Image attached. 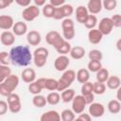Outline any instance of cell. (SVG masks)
Here are the masks:
<instances>
[{"mask_svg": "<svg viewBox=\"0 0 121 121\" xmlns=\"http://www.w3.org/2000/svg\"><path fill=\"white\" fill-rule=\"evenodd\" d=\"M10 62L16 66H27L33 60V54L26 45L13 46L9 51Z\"/></svg>", "mask_w": 121, "mask_h": 121, "instance_id": "1", "label": "cell"}, {"mask_svg": "<svg viewBox=\"0 0 121 121\" xmlns=\"http://www.w3.org/2000/svg\"><path fill=\"white\" fill-rule=\"evenodd\" d=\"M19 85V78L16 75L9 76L7 79L0 83V94L3 96H9Z\"/></svg>", "mask_w": 121, "mask_h": 121, "instance_id": "2", "label": "cell"}, {"mask_svg": "<svg viewBox=\"0 0 121 121\" xmlns=\"http://www.w3.org/2000/svg\"><path fill=\"white\" fill-rule=\"evenodd\" d=\"M76 78H77V74L74 70L68 69V70L64 71L62 76L60 77V78L58 80V82H59L58 91L63 92L64 90L68 89Z\"/></svg>", "mask_w": 121, "mask_h": 121, "instance_id": "3", "label": "cell"}, {"mask_svg": "<svg viewBox=\"0 0 121 121\" xmlns=\"http://www.w3.org/2000/svg\"><path fill=\"white\" fill-rule=\"evenodd\" d=\"M48 55H49V51L47 48H45L43 46H40V47L36 48L33 52L34 64L39 68L43 67L47 61Z\"/></svg>", "mask_w": 121, "mask_h": 121, "instance_id": "4", "label": "cell"}, {"mask_svg": "<svg viewBox=\"0 0 121 121\" xmlns=\"http://www.w3.org/2000/svg\"><path fill=\"white\" fill-rule=\"evenodd\" d=\"M45 41L49 45H52L55 49H57L58 47H60L61 45V43L65 41L64 38H62L60 36V34L58 31H49L46 35H45Z\"/></svg>", "mask_w": 121, "mask_h": 121, "instance_id": "5", "label": "cell"}, {"mask_svg": "<svg viewBox=\"0 0 121 121\" xmlns=\"http://www.w3.org/2000/svg\"><path fill=\"white\" fill-rule=\"evenodd\" d=\"M40 15V9L35 5H30L27 8H25V9L22 12V17L26 22H31L35 20Z\"/></svg>", "mask_w": 121, "mask_h": 121, "instance_id": "6", "label": "cell"}, {"mask_svg": "<svg viewBox=\"0 0 121 121\" xmlns=\"http://www.w3.org/2000/svg\"><path fill=\"white\" fill-rule=\"evenodd\" d=\"M87 103L85 100V97L82 95H78L74 97V99L72 100V110L75 113L80 114L83 112V111L85 110Z\"/></svg>", "mask_w": 121, "mask_h": 121, "instance_id": "7", "label": "cell"}, {"mask_svg": "<svg viewBox=\"0 0 121 121\" xmlns=\"http://www.w3.org/2000/svg\"><path fill=\"white\" fill-rule=\"evenodd\" d=\"M70 64V60L66 55H60L54 61V67L59 72H64L67 70Z\"/></svg>", "mask_w": 121, "mask_h": 121, "instance_id": "8", "label": "cell"}, {"mask_svg": "<svg viewBox=\"0 0 121 121\" xmlns=\"http://www.w3.org/2000/svg\"><path fill=\"white\" fill-rule=\"evenodd\" d=\"M112 28H113V25L111 18L109 17L102 18L98 23V30L103 34V36L109 35L112 31Z\"/></svg>", "mask_w": 121, "mask_h": 121, "instance_id": "9", "label": "cell"}, {"mask_svg": "<svg viewBox=\"0 0 121 121\" xmlns=\"http://www.w3.org/2000/svg\"><path fill=\"white\" fill-rule=\"evenodd\" d=\"M105 112V108L101 103L94 102L89 106V114L93 117H101Z\"/></svg>", "mask_w": 121, "mask_h": 121, "instance_id": "10", "label": "cell"}, {"mask_svg": "<svg viewBox=\"0 0 121 121\" xmlns=\"http://www.w3.org/2000/svg\"><path fill=\"white\" fill-rule=\"evenodd\" d=\"M26 41L30 45H33V46L39 45L42 42L41 33L38 32L37 30H30L26 34Z\"/></svg>", "mask_w": 121, "mask_h": 121, "instance_id": "11", "label": "cell"}, {"mask_svg": "<svg viewBox=\"0 0 121 121\" xmlns=\"http://www.w3.org/2000/svg\"><path fill=\"white\" fill-rule=\"evenodd\" d=\"M89 11L87 9V7H84V6H78L77 9H76V19L78 23L80 24H83L86 22L87 18L89 17Z\"/></svg>", "mask_w": 121, "mask_h": 121, "instance_id": "12", "label": "cell"}, {"mask_svg": "<svg viewBox=\"0 0 121 121\" xmlns=\"http://www.w3.org/2000/svg\"><path fill=\"white\" fill-rule=\"evenodd\" d=\"M21 78L26 83H32L36 81V72L32 68H25L21 73Z\"/></svg>", "mask_w": 121, "mask_h": 121, "instance_id": "13", "label": "cell"}, {"mask_svg": "<svg viewBox=\"0 0 121 121\" xmlns=\"http://www.w3.org/2000/svg\"><path fill=\"white\" fill-rule=\"evenodd\" d=\"M0 41L3 45H12L15 42V35L11 31H3L0 35Z\"/></svg>", "mask_w": 121, "mask_h": 121, "instance_id": "14", "label": "cell"}, {"mask_svg": "<svg viewBox=\"0 0 121 121\" xmlns=\"http://www.w3.org/2000/svg\"><path fill=\"white\" fill-rule=\"evenodd\" d=\"M103 6H102V2L100 0H90L87 3V9L89 11V13L95 15L97 14L101 11Z\"/></svg>", "mask_w": 121, "mask_h": 121, "instance_id": "15", "label": "cell"}, {"mask_svg": "<svg viewBox=\"0 0 121 121\" xmlns=\"http://www.w3.org/2000/svg\"><path fill=\"white\" fill-rule=\"evenodd\" d=\"M14 21L13 18L9 15H1L0 16V28L5 30V31H9V29L12 28L14 26Z\"/></svg>", "mask_w": 121, "mask_h": 121, "instance_id": "16", "label": "cell"}, {"mask_svg": "<svg viewBox=\"0 0 121 121\" xmlns=\"http://www.w3.org/2000/svg\"><path fill=\"white\" fill-rule=\"evenodd\" d=\"M103 38V34L98 30V28H94L89 30L88 32V40L93 44H97L101 42Z\"/></svg>", "mask_w": 121, "mask_h": 121, "instance_id": "17", "label": "cell"}, {"mask_svg": "<svg viewBox=\"0 0 121 121\" xmlns=\"http://www.w3.org/2000/svg\"><path fill=\"white\" fill-rule=\"evenodd\" d=\"M60 120H61L60 114L54 110L43 113L40 117V121H60Z\"/></svg>", "mask_w": 121, "mask_h": 121, "instance_id": "18", "label": "cell"}, {"mask_svg": "<svg viewBox=\"0 0 121 121\" xmlns=\"http://www.w3.org/2000/svg\"><path fill=\"white\" fill-rule=\"evenodd\" d=\"M12 32L14 33L15 36H23L27 32V26L25 22L18 21L14 24L12 27Z\"/></svg>", "mask_w": 121, "mask_h": 121, "instance_id": "19", "label": "cell"}, {"mask_svg": "<svg viewBox=\"0 0 121 121\" xmlns=\"http://www.w3.org/2000/svg\"><path fill=\"white\" fill-rule=\"evenodd\" d=\"M89 78H90V71L88 69L81 68L77 72V80L79 83L84 84L89 81Z\"/></svg>", "mask_w": 121, "mask_h": 121, "instance_id": "20", "label": "cell"}, {"mask_svg": "<svg viewBox=\"0 0 121 121\" xmlns=\"http://www.w3.org/2000/svg\"><path fill=\"white\" fill-rule=\"evenodd\" d=\"M69 54H70L72 59H74V60H80V59H82L85 56V49L82 46L77 45V46L72 47V49H71Z\"/></svg>", "mask_w": 121, "mask_h": 121, "instance_id": "21", "label": "cell"}, {"mask_svg": "<svg viewBox=\"0 0 121 121\" xmlns=\"http://www.w3.org/2000/svg\"><path fill=\"white\" fill-rule=\"evenodd\" d=\"M107 87L111 90H117L121 86V79L117 76H110L108 80L106 81Z\"/></svg>", "mask_w": 121, "mask_h": 121, "instance_id": "22", "label": "cell"}, {"mask_svg": "<svg viewBox=\"0 0 121 121\" xmlns=\"http://www.w3.org/2000/svg\"><path fill=\"white\" fill-rule=\"evenodd\" d=\"M108 111L111 113H118L121 111V102L117 99H112L108 103Z\"/></svg>", "mask_w": 121, "mask_h": 121, "instance_id": "23", "label": "cell"}, {"mask_svg": "<svg viewBox=\"0 0 121 121\" xmlns=\"http://www.w3.org/2000/svg\"><path fill=\"white\" fill-rule=\"evenodd\" d=\"M75 90L74 89H66L64 90L63 92H61V95H60V97H61V100L64 102V103H68V102H71L74 97H75Z\"/></svg>", "mask_w": 121, "mask_h": 121, "instance_id": "24", "label": "cell"}, {"mask_svg": "<svg viewBox=\"0 0 121 121\" xmlns=\"http://www.w3.org/2000/svg\"><path fill=\"white\" fill-rule=\"evenodd\" d=\"M55 11H56V8L54 6H52L50 3L45 4L43 7V10H42L43 16L46 18H54Z\"/></svg>", "mask_w": 121, "mask_h": 121, "instance_id": "25", "label": "cell"}, {"mask_svg": "<svg viewBox=\"0 0 121 121\" xmlns=\"http://www.w3.org/2000/svg\"><path fill=\"white\" fill-rule=\"evenodd\" d=\"M60 99H61L60 95L59 93H57V92H51V93H49V94L47 95V96H46V101H47V103H48L49 105H53V106L59 104V102H60Z\"/></svg>", "mask_w": 121, "mask_h": 121, "instance_id": "26", "label": "cell"}, {"mask_svg": "<svg viewBox=\"0 0 121 121\" xmlns=\"http://www.w3.org/2000/svg\"><path fill=\"white\" fill-rule=\"evenodd\" d=\"M32 103L35 107L37 108H43L46 105L47 101H46V97H44L42 95H36L33 96L32 98Z\"/></svg>", "mask_w": 121, "mask_h": 121, "instance_id": "27", "label": "cell"}, {"mask_svg": "<svg viewBox=\"0 0 121 121\" xmlns=\"http://www.w3.org/2000/svg\"><path fill=\"white\" fill-rule=\"evenodd\" d=\"M95 78H96V81L98 82H106L108 80V78H110V74H109V71L106 69V68H101L95 75Z\"/></svg>", "mask_w": 121, "mask_h": 121, "instance_id": "28", "label": "cell"}, {"mask_svg": "<svg viewBox=\"0 0 121 121\" xmlns=\"http://www.w3.org/2000/svg\"><path fill=\"white\" fill-rule=\"evenodd\" d=\"M11 75V69L8 65H0V83Z\"/></svg>", "mask_w": 121, "mask_h": 121, "instance_id": "29", "label": "cell"}, {"mask_svg": "<svg viewBox=\"0 0 121 121\" xmlns=\"http://www.w3.org/2000/svg\"><path fill=\"white\" fill-rule=\"evenodd\" d=\"M60 117H61V121H74L76 119L75 112H73V110L70 109L63 110L60 113Z\"/></svg>", "mask_w": 121, "mask_h": 121, "instance_id": "30", "label": "cell"}, {"mask_svg": "<svg viewBox=\"0 0 121 121\" xmlns=\"http://www.w3.org/2000/svg\"><path fill=\"white\" fill-rule=\"evenodd\" d=\"M71 49H72L71 44H70L67 41H64V42L61 43V45L56 49V51H57L60 55H66V54L70 53Z\"/></svg>", "mask_w": 121, "mask_h": 121, "instance_id": "31", "label": "cell"}, {"mask_svg": "<svg viewBox=\"0 0 121 121\" xmlns=\"http://www.w3.org/2000/svg\"><path fill=\"white\" fill-rule=\"evenodd\" d=\"M81 95H90V94H93L94 93V82H86L84 84H82L81 86Z\"/></svg>", "mask_w": 121, "mask_h": 121, "instance_id": "32", "label": "cell"}, {"mask_svg": "<svg viewBox=\"0 0 121 121\" xmlns=\"http://www.w3.org/2000/svg\"><path fill=\"white\" fill-rule=\"evenodd\" d=\"M87 68L90 72L97 73L102 68V64L100 61H97V60H90L87 64Z\"/></svg>", "mask_w": 121, "mask_h": 121, "instance_id": "33", "label": "cell"}, {"mask_svg": "<svg viewBox=\"0 0 121 121\" xmlns=\"http://www.w3.org/2000/svg\"><path fill=\"white\" fill-rule=\"evenodd\" d=\"M96 24H97V19H96L95 15L90 14V15H89V17L87 18L86 22L84 23V26H85V27H86V28H88V29H90V30H91V29H94V28L95 27Z\"/></svg>", "mask_w": 121, "mask_h": 121, "instance_id": "34", "label": "cell"}, {"mask_svg": "<svg viewBox=\"0 0 121 121\" xmlns=\"http://www.w3.org/2000/svg\"><path fill=\"white\" fill-rule=\"evenodd\" d=\"M89 59L91 60H97V61H100L103 58V55H102V52L98 49H92L90 50L89 52Z\"/></svg>", "mask_w": 121, "mask_h": 121, "instance_id": "35", "label": "cell"}, {"mask_svg": "<svg viewBox=\"0 0 121 121\" xmlns=\"http://www.w3.org/2000/svg\"><path fill=\"white\" fill-rule=\"evenodd\" d=\"M106 92V85L102 82L95 81L94 82V94L95 95H103Z\"/></svg>", "mask_w": 121, "mask_h": 121, "instance_id": "36", "label": "cell"}, {"mask_svg": "<svg viewBox=\"0 0 121 121\" xmlns=\"http://www.w3.org/2000/svg\"><path fill=\"white\" fill-rule=\"evenodd\" d=\"M58 86H59V82L57 79L55 78H47L46 79V85H45V89L49 90V91H58Z\"/></svg>", "mask_w": 121, "mask_h": 121, "instance_id": "37", "label": "cell"}, {"mask_svg": "<svg viewBox=\"0 0 121 121\" xmlns=\"http://www.w3.org/2000/svg\"><path fill=\"white\" fill-rule=\"evenodd\" d=\"M102 6L106 10L111 11V10H113L116 8L117 2H116V0H104L102 2Z\"/></svg>", "mask_w": 121, "mask_h": 121, "instance_id": "38", "label": "cell"}, {"mask_svg": "<svg viewBox=\"0 0 121 121\" xmlns=\"http://www.w3.org/2000/svg\"><path fill=\"white\" fill-rule=\"evenodd\" d=\"M28 91L32 95H40V93L42 92V88L38 85V83L36 81H34V82L28 84Z\"/></svg>", "mask_w": 121, "mask_h": 121, "instance_id": "39", "label": "cell"}, {"mask_svg": "<svg viewBox=\"0 0 121 121\" xmlns=\"http://www.w3.org/2000/svg\"><path fill=\"white\" fill-rule=\"evenodd\" d=\"M61 28L62 30H66V29H73L75 28V26H74V21L70 18H65L62 20V23H61Z\"/></svg>", "mask_w": 121, "mask_h": 121, "instance_id": "40", "label": "cell"}, {"mask_svg": "<svg viewBox=\"0 0 121 121\" xmlns=\"http://www.w3.org/2000/svg\"><path fill=\"white\" fill-rule=\"evenodd\" d=\"M0 62H1V65H9V63L10 62L9 53L6 51H2L0 53Z\"/></svg>", "mask_w": 121, "mask_h": 121, "instance_id": "41", "label": "cell"}, {"mask_svg": "<svg viewBox=\"0 0 121 121\" xmlns=\"http://www.w3.org/2000/svg\"><path fill=\"white\" fill-rule=\"evenodd\" d=\"M61 8L63 9V13H64L65 18H69V16H71L74 12V8L70 4H64L63 6H61Z\"/></svg>", "mask_w": 121, "mask_h": 121, "instance_id": "42", "label": "cell"}, {"mask_svg": "<svg viewBox=\"0 0 121 121\" xmlns=\"http://www.w3.org/2000/svg\"><path fill=\"white\" fill-rule=\"evenodd\" d=\"M21 109H22L21 101L9 104V110L12 113H17V112H19L21 111Z\"/></svg>", "mask_w": 121, "mask_h": 121, "instance_id": "43", "label": "cell"}, {"mask_svg": "<svg viewBox=\"0 0 121 121\" xmlns=\"http://www.w3.org/2000/svg\"><path fill=\"white\" fill-rule=\"evenodd\" d=\"M75 28L73 29H66V30H62V35H63V38L65 41H69V40H72L74 37H75Z\"/></svg>", "mask_w": 121, "mask_h": 121, "instance_id": "44", "label": "cell"}, {"mask_svg": "<svg viewBox=\"0 0 121 121\" xmlns=\"http://www.w3.org/2000/svg\"><path fill=\"white\" fill-rule=\"evenodd\" d=\"M111 20L112 22L113 27H120L121 26V15L120 14H113L111 17Z\"/></svg>", "mask_w": 121, "mask_h": 121, "instance_id": "45", "label": "cell"}, {"mask_svg": "<svg viewBox=\"0 0 121 121\" xmlns=\"http://www.w3.org/2000/svg\"><path fill=\"white\" fill-rule=\"evenodd\" d=\"M63 18H65V16H64L62 8H61V7L56 8V11H55L54 19H55V20H60V19H63Z\"/></svg>", "mask_w": 121, "mask_h": 121, "instance_id": "46", "label": "cell"}, {"mask_svg": "<svg viewBox=\"0 0 121 121\" xmlns=\"http://www.w3.org/2000/svg\"><path fill=\"white\" fill-rule=\"evenodd\" d=\"M8 97V104H10V103H14V102H19L21 101V98L19 96V95L15 94V93H12L10 94Z\"/></svg>", "mask_w": 121, "mask_h": 121, "instance_id": "47", "label": "cell"}, {"mask_svg": "<svg viewBox=\"0 0 121 121\" xmlns=\"http://www.w3.org/2000/svg\"><path fill=\"white\" fill-rule=\"evenodd\" d=\"M8 107H9L8 102H6V101H4V100H1V101H0V114H1V115H4V114L7 112Z\"/></svg>", "mask_w": 121, "mask_h": 121, "instance_id": "48", "label": "cell"}, {"mask_svg": "<svg viewBox=\"0 0 121 121\" xmlns=\"http://www.w3.org/2000/svg\"><path fill=\"white\" fill-rule=\"evenodd\" d=\"M52 6H54L55 8H59V7H61L65 4V1L64 0H50L49 2Z\"/></svg>", "mask_w": 121, "mask_h": 121, "instance_id": "49", "label": "cell"}, {"mask_svg": "<svg viewBox=\"0 0 121 121\" xmlns=\"http://www.w3.org/2000/svg\"><path fill=\"white\" fill-rule=\"evenodd\" d=\"M46 78H38L37 80H36V82L38 83V85L42 88V90H43V89H45V85H46Z\"/></svg>", "mask_w": 121, "mask_h": 121, "instance_id": "50", "label": "cell"}, {"mask_svg": "<svg viewBox=\"0 0 121 121\" xmlns=\"http://www.w3.org/2000/svg\"><path fill=\"white\" fill-rule=\"evenodd\" d=\"M15 2H16L19 6H21V7H26V8H27V7L30 6V0H15Z\"/></svg>", "mask_w": 121, "mask_h": 121, "instance_id": "51", "label": "cell"}, {"mask_svg": "<svg viewBox=\"0 0 121 121\" xmlns=\"http://www.w3.org/2000/svg\"><path fill=\"white\" fill-rule=\"evenodd\" d=\"M84 97H85V100H86V103L87 104L91 105L92 103H94V100H95V95H94V93L93 94H90V95H87Z\"/></svg>", "mask_w": 121, "mask_h": 121, "instance_id": "52", "label": "cell"}, {"mask_svg": "<svg viewBox=\"0 0 121 121\" xmlns=\"http://www.w3.org/2000/svg\"><path fill=\"white\" fill-rule=\"evenodd\" d=\"M78 117L82 120V121H92V119H91V115L89 114V113H80L79 115H78Z\"/></svg>", "mask_w": 121, "mask_h": 121, "instance_id": "53", "label": "cell"}, {"mask_svg": "<svg viewBox=\"0 0 121 121\" xmlns=\"http://www.w3.org/2000/svg\"><path fill=\"white\" fill-rule=\"evenodd\" d=\"M11 3H12V1L0 0V9H5V8H8Z\"/></svg>", "mask_w": 121, "mask_h": 121, "instance_id": "54", "label": "cell"}, {"mask_svg": "<svg viewBox=\"0 0 121 121\" xmlns=\"http://www.w3.org/2000/svg\"><path fill=\"white\" fill-rule=\"evenodd\" d=\"M34 4L35 6H37L38 8L39 7H43L45 5V0H34Z\"/></svg>", "mask_w": 121, "mask_h": 121, "instance_id": "55", "label": "cell"}, {"mask_svg": "<svg viewBox=\"0 0 121 121\" xmlns=\"http://www.w3.org/2000/svg\"><path fill=\"white\" fill-rule=\"evenodd\" d=\"M116 98H117V100L119 102H121V86L116 91Z\"/></svg>", "mask_w": 121, "mask_h": 121, "instance_id": "56", "label": "cell"}, {"mask_svg": "<svg viewBox=\"0 0 121 121\" xmlns=\"http://www.w3.org/2000/svg\"><path fill=\"white\" fill-rule=\"evenodd\" d=\"M115 45H116L117 50L121 52V38H120L119 40H117V42H116V44H115Z\"/></svg>", "mask_w": 121, "mask_h": 121, "instance_id": "57", "label": "cell"}, {"mask_svg": "<svg viewBox=\"0 0 121 121\" xmlns=\"http://www.w3.org/2000/svg\"><path fill=\"white\" fill-rule=\"evenodd\" d=\"M74 121H82V120H81V119H80L79 117H78V118H76V119H75Z\"/></svg>", "mask_w": 121, "mask_h": 121, "instance_id": "58", "label": "cell"}]
</instances>
